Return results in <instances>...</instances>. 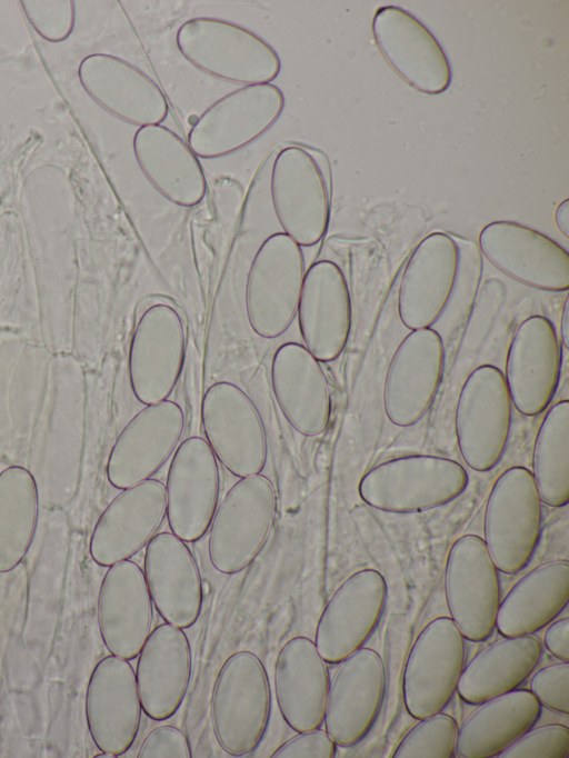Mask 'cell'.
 <instances>
[{
  "mask_svg": "<svg viewBox=\"0 0 569 758\" xmlns=\"http://www.w3.org/2000/svg\"><path fill=\"white\" fill-rule=\"evenodd\" d=\"M27 20L49 42H61L74 26L73 1H21Z\"/></svg>",
  "mask_w": 569,
  "mask_h": 758,
  "instance_id": "40",
  "label": "cell"
},
{
  "mask_svg": "<svg viewBox=\"0 0 569 758\" xmlns=\"http://www.w3.org/2000/svg\"><path fill=\"white\" fill-rule=\"evenodd\" d=\"M184 353V328L176 308L164 302L148 307L129 347V381L136 399L146 406L168 399L180 378Z\"/></svg>",
  "mask_w": 569,
  "mask_h": 758,
  "instance_id": "13",
  "label": "cell"
},
{
  "mask_svg": "<svg viewBox=\"0 0 569 758\" xmlns=\"http://www.w3.org/2000/svg\"><path fill=\"white\" fill-rule=\"evenodd\" d=\"M569 600V562L542 563L522 578L500 601L496 627L502 637L532 635L549 625Z\"/></svg>",
  "mask_w": 569,
  "mask_h": 758,
  "instance_id": "34",
  "label": "cell"
},
{
  "mask_svg": "<svg viewBox=\"0 0 569 758\" xmlns=\"http://www.w3.org/2000/svg\"><path fill=\"white\" fill-rule=\"evenodd\" d=\"M466 665L465 637L448 617L431 620L408 655L402 696L409 715L422 719L441 711L457 690Z\"/></svg>",
  "mask_w": 569,
  "mask_h": 758,
  "instance_id": "10",
  "label": "cell"
},
{
  "mask_svg": "<svg viewBox=\"0 0 569 758\" xmlns=\"http://www.w3.org/2000/svg\"><path fill=\"white\" fill-rule=\"evenodd\" d=\"M143 574L151 601L166 622L189 628L202 608V581L188 546L171 532H160L147 543Z\"/></svg>",
  "mask_w": 569,
  "mask_h": 758,
  "instance_id": "28",
  "label": "cell"
},
{
  "mask_svg": "<svg viewBox=\"0 0 569 758\" xmlns=\"http://www.w3.org/2000/svg\"><path fill=\"white\" fill-rule=\"evenodd\" d=\"M387 600V584L376 569L352 574L333 592L319 618L315 645L328 664H340L375 631Z\"/></svg>",
  "mask_w": 569,
  "mask_h": 758,
  "instance_id": "21",
  "label": "cell"
},
{
  "mask_svg": "<svg viewBox=\"0 0 569 758\" xmlns=\"http://www.w3.org/2000/svg\"><path fill=\"white\" fill-rule=\"evenodd\" d=\"M167 492L158 479L123 489L98 518L89 542L92 560L110 567L140 551L161 526Z\"/></svg>",
  "mask_w": 569,
  "mask_h": 758,
  "instance_id": "24",
  "label": "cell"
},
{
  "mask_svg": "<svg viewBox=\"0 0 569 758\" xmlns=\"http://www.w3.org/2000/svg\"><path fill=\"white\" fill-rule=\"evenodd\" d=\"M541 652L542 646L533 635L502 637L465 665L456 691L470 705L511 691L533 671Z\"/></svg>",
  "mask_w": 569,
  "mask_h": 758,
  "instance_id": "35",
  "label": "cell"
},
{
  "mask_svg": "<svg viewBox=\"0 0 569 758\" xmlns=\"http://www.w3.org/2000/svg\"><path fill=\"white\" fill-rule=\"evenodd\" d=\"M330 678L315 642L297 636L279 651L274 667V691L280 714L296 732L323 724Z\"/></svg>",
  "mask_w": 569,
  "mask_h": 758,
  "instance_id": "31",
  "label": "cell"
},
{
  "mask_svg": "<svg viewBox=\"0 0 569 758\" xmlns=\"http://www.w3.org/2000/svg\"><path fill=\"white\" fill-rule=\"evenodd\" d=\"M200 417L207 442L216 458L233 476L259 475L268 457L262 418L244 390L218 381L203 393Z\"/></svg>",
  "mask_w": 569,
  "mask_h": 758,
  "instance_id": "8",
  "label": "cell"
},
{
  "mask_svg": "<svg viewBox=\"0 0 569 758\" xmlns=\"http://www.w3.org/2000/svg\"><path fill=\"white\" fill-rule=\"evenodd\" d=\"M271 387L290 426L306 437L322 433L330 421L331 397L320 365L298 342L282 343L271 361Z\"/></svg>",
  "mask_w": 569,
  "mask_h": 758,
  "instance_id": "29",
  "label": "cell"
},
{
  "mask_svg": "<svg viewBox=\"0 0 569 758\" xmlns=\"http://www.w3.org/2000/svg\"><path fill=\"white\" fill-rule=\"evenodd\" d=\"M548 651L560 661L569 662V618L551 621L543 637Z\"/></svg>",
  "mask_w": 569,
  "mask_h": 758,
  "instance_id": "44",
  "label": "cell"
},
{
  "mask_svg": "<svg viewBox=\"0 0 569 758\" xmlns=\"http://www.w3.org/2000/svg\"><path fill=\"white\" fill-rule=\"evenodd\" d=\"M371 29L386 61L409 86L426 94L449 88L452 69L448 56L417 17L398 6L380 7Z\"/></svg>",
  "mask_w": 569,
  "mask_h": 758,
  "instance_id": "15",
  "label": "cell"
},
{
  "mask_svg": "<svg viewBox=\"0 0 569 758\" xmlns=\"http://www.w3.org/2000/svg\"><path fill=\"white\" fill-rule=\"evenodd\" d=\"M561 343L565 348H569V298L566 299L562 308L561 325H560Z\"/></svg>",
  "mask_w": 569,
  "mask_h": 758,
  "instance_id": "46",
  "label": "cell"
},
{
  "mask_svg": "<svg viewBox=\"0 0 569 758\" xmlns=\"http://www.w3.org/2000/svg\"><path fill=\"white\" fill-rule=\"evenodd\" d=\"M532 473L522 466L506 469L487 499L483 536L497 569L521 571L531 560L541 536L542 507Z\"/></svg>",
  "mask_w": 569,
  "mask_h": 758,
  "instance_id": "5",
  "label": "cell"
},
{
  "mask_svg": "<svg viewBox=\"0 0 569 758\" xmlns=\"http://www.w3.org/2000/svg\"><path fill=\"white\" fill-rule=\"evenodd\" d=\"M220 490L217 458L206 439L192 436L177 448L167 475L170 530L186 542L201 539L214 516Z\"/></svg>",
  "mask_w": 569,
  "mask_h": 758,
  "instance_id": "17",
  "label": "cell"
},
{
  "mask_svg": "<svg viewBox=\"0 0 569 758\" xmlns=\"http://www.w3.org/2000/svg\"><path fill=\"white\" fill-rule=\"evenodd\" d=\"M555 220L558 229L565 237H569V200H563L557 208Z\"/></svg>",
  "mask_w": 569,
  "mask_h": 758,
  "instance_id": "45",
  "label": "cell"
},
{
  "mask_svg": "<svg viewBox=\"0 0 569 758\" xmlns=\"http://www.w3.org/2000/svg\"><path fill=\"white\" fill-rule=\"evenodd\" d=\"M445 595L450 618L465 639H488L501 601L500 580L486 543L463 535L451 546L445 570Z\"/></svg>",
  "mask_w": 569,
  "mask_h": 758,
  "instance_id": "11",
  "label": "cell"
},
{
  "mask_svg": "<svg viewBox=\"0 0 569 758\" xmlns=\"http://www.w3.org/2000/svg\"><path fill=\"white\" fill-rule=\"evenodd\" d=\"M532 477L540 499L560 508L569 502V401L556 402L536 436Z\"/></svg>",
  "mask_w": 569,
  "mask_h": 758,
  "instance_id": "37",
  "label": "cell"
},
{
  "mask_svg": "<svg viewBox=\"0 0 569 758\" xmlns=\"http://www.w3.org/2000/svg\"><path fill=\"white\" fill-rule=\"evenodd\" d=\"M386 690L385 665L377 651L361 647L340 662L328 691L327 734L336 745L351 747L372 728Z\"/></svg>",
  "mask_w": 569,
  "mask_h": 758,
  "instance_id": "23",
  "label": "cell"
},
{
  "mask_svg": "<svg viewBox=\"0 0 569 758\" xmlns=\"http://www.w3.org/2000/svg\"><path fill=\"white\" fill-rule=\"evenodd\" d=\"M139 758H190L192 757L189 740L177 727L160 726L154 728L143 740Z\"/></svg>",
  "mask_w": 569,
  "mask_h": 758,
  "instance_id": "42",
  "label": "cell"
},
{
  "mask_svg": "<svg viewBox=\"0 0 569 758\" xmlns=\"http://www.w3.org/2000/svg\"><path fill=\"white\" fill-rule=\"evenodd\" d=\"M562 349L547 317L530 316L510 341L505 379L511 403L522 415L542 413L552 401L560 379Z\"/></svg>",
  "mask_w": 569,
  "mask_h": 758,
  "instance_id": "19",
  "label": "cell"
},
{
  "mask_svg": "<svg viewBox=\"0 0 569 758\" xmlns=\"http://www.w3.org/2000/svg\"><path fill=\"white\" fill-rule=\"evenodd\" d=\"M445 368V346L432 328L411 330L396 349L389 363L383 407L389 421L398 427L417 423L430 408Z\"/></svg>",
  "mask_w": 569,
  "mask_h": 758,
  "instance_id": "18",
  "label": "cell"
},
{
  "mask_svg": "<svg viewBox=\"0 0 569 758\" xmlns=\"http://www.w3.org/2000/svg\"><path fill=\"white\" fill-rule=\"evenodd\" d=\"M270 686L266 668L249 650L233 652L221 666L211 698L216 739L227 754H251L262 740L270 717Z\"/></svg>",
  "mask_w": 569,
  "mask_h": 758,
  "instance_id": "3",
  "label": "cell"
},
{
  "mask_svg": "<svg viewBox=\"0 0 569 758\" xmlns=\"http://www.w3.org/2000/svg\"><path fill=\"white\" fill-rule=\"evenodd\" d=\"M184 427L179 403L163 400L146 406L117 437L106 466L108 481L127 489L150 479L168 461Z\"/></svg>",
  "mask_w": 569,
  "mask_h": 758,
  "instance_id": "20",
  "label": "cell"
},
{
  "mask_svg": "<svg viewBox=\"0 0 569 758\" xmlns=\"http://www.w3.org/2000/svg\"><path fill=\"white\" fill-rule=\"evenodd\" d=\"M271 755L272 758H332L336 744L327 731L319 728L298 732Z\"/></svg>",
  "mask_w": 569,
  "mask_h": 758,
  "instance_id": "43",
  "label": "cell"
},
{
  "mask_svg": "<svg viewBox=\"0 0 569 758\" xmlns=\"http://www.w3.org/2000/svg\"><path fill=\"white\" fill-rule=\"evenodd\" d=\"M132 150L146 179L168 201L191 208L203 200L207 192L203 169L176 132L161 124L139 127Z\"/></svg>",
  "mask_w": 569,
  "mask_h": 758,
  "instance_id": "32",
  "label": "cell"
},
{
  "mask_svg": "<svg viewBox=\"0 0 569 758\" xmlns=\"http://www.w3.org/2000/svg\"><path fill=\"white\" fill-rule=\"evenodd\" d=\"M541 705L527 689H513L479 704L458 728L456 755L492 758L535 726Z\"/></svg>",
  "mask_w": 569,
  "mask_h": 758,
  "instance_id": "33",
  "label": "cell"
},
{
  "mask_svg": "<svg viewBox=\"0 0 569 758\" xmlns=\"http://www.w3.org/2000/svg\"><path fill=\"white\" fill-rule=\"evenodd\" d=\"M283 92L272 83L236 89L208 107L191 127L187 139L202 159L231 154L264 134L280 118Z\"/></svg>",
  "mask_w": 569,
  "mask_h": 758,
  "instance_id": "9",
  "label": "cell"
},
{
  "mask_svg": "<svg viewBox=\"0 0 569 758\" xmlns=\"http://www.w3.org/2000/svg\"><path fill=\"white\" fill-rule=\"evenodd\" d=\"M469 477L457 461L432 455H411L381 462L359 482L360 498L370 507L410 513L445 506L467 488Z\"/></svg>",
  "mask_w": 569,
  "mask_h": 758,
  "instance_id": "2",
  "label": "cell"
},
{
  "mask_svg": "<svg viewBox=\"0 0 569 758\" xmlns=\"http://www.w3.org/2000/svg\"><path fill=\"white\" fill-rule=\"evenodd\" d=\"M78 77L97 104L127 123L160 124L168 116L169 104L158 83L124 59L89 54L80 62Z\"/></svg>",
  "mask_w": 569,
  "mask_h": 758,
  "instance_id": "26",
  "label": "cell"
},
{
  "mask_svg": "<svg viewBox=\"0 0 569 758\" xmlns=\"http://www.w3.org/2000/svg\"><path fill=\"white\" fill-rule=\"evenodd\" d=\"M483 256L502 273L550 292L569 289V253L547 235L510 220L486 225L479 233Z\"/></svg>",
  "mask_w": 569,
  "mask_h": 758,
  "instance_id": "16",
  "label": "cell"
},
{
  "mask_svg": "<svg viewBox=\"0 0 569 758\" xmlns=\"http://www.w3.org/2000/svg\"><path fill=\"white\" fill-rule=\"evenodd\" d=\"M301 247L284 232L268 236L259 246L246 281V312L252 331L274 339L287 331L297 313L305 278Z\"/></svg>",
  "mask_w": 569,
  "mask_h": 758,
  "instance_id": "6",
  "label": "cell"
},
{
  "mask_svg": "<svg viewBox=\"0 0 569 758\" xmlns=\"http://www.w3.org/2000/svg\"><path fill=\"white\" fill-rule=\"evenodd\" d=\"M134 674L144 714L158 721L172 717L191 677L190 644L182 629L168 622L153 628L139 652Z\"/></svg>",
  "mask_w": 569,
  "mask_h": 758,
  "instance_id": "30",
  "label": "cell"
},
{
  "mask_svg": "<svg viewBox=\"0 0 569 758\" xmlns=\"http://www.w3.org/2000/svg\"><path fill=\"white\" fill-rule=\"evenodd\" d=\"M396 747L393 758H453L458 728L456 720L436 712L419 719Z\"/></svg>",
  "mask_w": 569,
  "mask_h": 758,
  "instance_id": "38",
  "label": "cell"
},
{
  "mask_svg": "<svg viewBox=\"0 0 569 758\" xmlns=\"http://www.w3.org/2000/svg\"><path fill=\"white\" fill-rule=\"evenodd\" d=\"M84 710L89 734L100 751L118 757L132 746L142 707L128 660L109 655L96 664L87 685Z\"/></svg>",
  "mask_w": 569,
  "mask_h": 758,
  "instance_id": "22",
  "label": "cell"
},
{
  "mask_svg": "<svg viewBox=\"0 0 569 758\" xmlns=\"http://www.w3.org/2000/svg\"><path fill=\"white\" fill-rule=\"evenodd\" d=\"M305 347L320 362L336 360L351 330V299L340 267L330 260L312 263L305 273L298 302Z\"/></svg>",
  "mask_w": 569,
  "mask_h": 758,
  "instance_id": "25",
  "label": "cell"
},
{
  "mask_svg": "<svg viewBox=\"0 0 569 758\" xmlns=\"http://www.w3.org/2000/svg\"><path fill=\"white\" fill-rule=\"evenodd\" d=\"M39 509L33 476L21 466L0 472V572L14 569L32 542Z\"/></svg>",
  "mask_w": 569,
  "mask_h": 758,
  "instance_id": "36",
  "label": "cell"
},
{
  "mask_svg": "<svg viewBox=\"0 0 569 758\" xmlns=\"http://www.w3.org/2000/svg\"><path fill=\"white\" fill-rule=\"evenodd\" d=\"M94 757H96V758H101V757H104V758H113L114 756H112L111 754L101 751V754H98V755H96Z\"/></svg>",
  "mask_w": 569,
  "mask_h": 758,
  "instance_id": "47",
  "label": "cell"
},
{
  "mask_svg": "<svg viewBox=\"0 0 569 758\" xmlns=\"http://www.w3.org/2000/svg\"><path fill=\"white\" fill-rule=\"evenodd\" d=\"M530 691L541 706L568 715L569 664L562 661L538 670L530 681Z\"/></svg>",
  "mask_w": 569,
  "mask_h": 758,
  "instance_id": "41",
  "label": "cell"
},
{
  "mask_svg": "<svg viewBox=\"0 0 569 758\" xmlns=\"http://www.w3.org/2000/svg\"><path fill=\"white\" fill-rule=\"evenodd\" d=\"M512 403L502 371L481 365L467 377L456 406L457 442L465 463L475 471L492 470L510 437Z\"/></svg>",
  "mask_w": 569,
  "mask_h": 758,
  "instance_id": "7",
  "label": "cell"
},
{
  "mask_svg": "<svg viewBox=\"0 0 569 758\" xmlns=\"http://www.w3.org/2000/svg\"><path fill=\"white\" fill-rule=\"evenodd\" d=\"M176 46L198 70L237 84L271 83L281 70L280 57L269 42L220 18L184 21L177 30Z\"/></svg>",
  "mask_w": 569,
  "mask_h": 758,
  "instance_id": "1",
  "label": "cell"
},
{
  "mask_svg": "<svg viewBox=\"0 0 569 758\" xmlns=\"http://www.w3.org/2000/svg\"><path fill=\"white\" fill-rule=\"evenodd\" d=\"M270 193L286 235L300 247L320 242L329 225L330 198L323 172L308 150L288 146L277 153Z\"/></svg>",
  "mask_w": 569,
  "mask_h": 758,
  "instance_id": "12",
  "label": "cell"
},
{
  "mask_svg": "<svg viewBox=\"0 0 569 758\" xmlns=\"http://www.w3.org/2000/svg\"><path fill=\"white\" fill-rule=\"evenodd\" d=\"M98 626L111 655L134 659L151 632L152 601L141 567L127 559L108 567L98 595Z\"/></svg>",
  "mask_w": 569,
  "mask_h": 758,
  "instance_id": "27",
  "label": "cell"
},
{
  "mask_svg": "<svg viewBox=\"0 0 569 758\" xmlns=\"http://www.w3.org/2000/svg\"><path fill=\"white\" fill-rule=\"evenodd\" d=\"M277 513V493L263 475L240 478L216 509L209 531L211 565L224 575L248 568L263 549Z\"/></svg>",
  "mask_w": 569,
  "mask_h": 758,
  "instance_id": "4",
  "label": "cell"
},
{
  "mask_svg": "<svg viewBox=\"0 0 569 758\" xmlns=\"http://www.w3.org/2000/svg\"><path fill=\"white\" fill-rule=\"evenodd\" d=\"M569 729L565 725L549 724L531 727L500 752L498 758H567Z\"/></svg>",
  "mask_w": 569,
  "mask_h": 758,
  "instance_id": "39",
  "label": "cell"
},
{
  "mask_svg": "<svg viewBox=\"0 0 569 758\" xmlns=\"http://www.w3.org/2000/svg\"><path fill=\"white\" fill-rule=\"evenodd\" d=\"M466 241L436 231L412 251L398 297L399 318L409 330L431 328L445 311L456 287Z\"/></svg>",
  "mask_w": 569,
  "mask_h": 758,
  "instance_id": "14",
  "label": "cell"
}]
</instances>
